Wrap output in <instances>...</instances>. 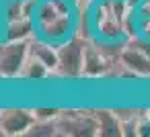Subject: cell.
I'll return each mask as SVG.
<instances>
[{
	"label": "cell",
	"mask_w": 150,
	"mask_h": 137,
	"mask_svg": "<svg viewBox=\"0 0 150 137\" xmlns=\"http://www.w3.org/2000/svg\"><path fill=\"white\" fill-rule=\"evenodd\" d=\"M140 2H144V0H127L129 6H140Z\"/></svg>",
	"instance_id": "cell-13"
},
{
	"label": "cell",
	"mask_w": 150,
	"mask_h": 137,
	"mask_svg": "<svg viewBox=\"0 0 150 137\" xmlns=\"http://www.w3.org/2000/svg\"><path fill=\"white\" fill-rule=\"evenodd\" d=\"M136 135L138 137H150V117L146 113H140L136 121Z\"/></svg>",
	"instance_id": "cell-11"
},
{
	"label": "cell",
	"mask_w": 150,
	"mask_h": 137,
	"mask_svg": "<svg viewBox=\"0 0 150 137\" xmlns=\"http://www.w3.org/2000/svg\"><path fill=\"white\" fill-rule=\"evenodd\" d=\"M113 66H115V62H111L107 57L101 43H95L93 39H86V45H84V74L82 76L99 78V76H105Z\"/></svg>",
	"instance_id": "cell-5"
},
{
	"label": "cell",
	"mask_w": 150,
	"mask_h": 137,
	"mask_svg": "<svg viewBox=\"0 0 150 137\" xmlns=\"http://www.w3.org/2000/svg\"><path fill=\"white\" fill-rule=\"evenodd\" d=\"M29 55H33L35 59H39L41 64H45L52 70V74H56L58 59H60L56 43H52V41H47V39L39 37V35H35L33 39H29Z\"/></svg>",
	"instance_id": "cell-7"
},
{
	"label": "cell",
	"mask_w": 150,
	"mask_h": 137,
	"mask_svg": "<svg viewBox=\"0 0 150 137\" xmlns=\"http://www.w3.org/2000/svg\"><path fill=\"white\" fill-rule=\"evenodd\" d=\"M99 135L103 137H115L121 135V119L115 115V110H95Z\"/></svg>",
	"instance_id": "cell-9"
},
{
	"label": "cell",
	"mask_w": 150,
	"mask_h": 137,
	"mask_svg": "<svg viewBox=\"0 0 150 137\" xmlns=\"http://www.w3.org/2000/svg\"><path fill=\"white\" fill-rule=\"evenodd\" d=\"M50 76H52V70L45 64H41L39 59H35L33 55H29L19 78H23V80H45Z\"/></svg>",
	"instance_id": "cell-10"
},
{
	"label": "cell",
	"mask_w": 150,
	"mask_h": 137,
	"mask_svg": "<svg viewBox=\"0 0 150 137\" xmlns=\"http://www.w3.org/2000/svg\"><path fill=\"white\" fill-rule=\"evenodd\" d=\"M35 29H37L35 17H23V19H15V21H6L2 41H29L35 37Z\"/></svg>",
	"instance_id": "cell-8"
},
{
	"label": "cell",
	"mask_w": 150,
	"mask_h": 137,
	"mask_svg": "<svg viewBox=\"0 0 150 137\" xmlns=\"http://www.w3.org/2000/svg\"><path fill=\"white\" fill-rule=\"evenodd\" d=\"M0 47H2V39H0Z\"/></svg>",
	"instance_id": "cell-16"
},
{
	"label": "cell",
	"mask_w": 150,
	"mask_h": 137,
	"mask_svg": "<svg viewBox=\"0 0 150 137\" xmlns=\"http://www.w3.org/2000/svg\"><path fill=\"white\" fill-rule=\"evenodd\" d=\"M119 68L134 78H150V55H146L142 49L129 45L125 41L121 53H119Z\"/></svg>",
	"instance_id": "cell-6"
},
{
	"label": "cell",
	"mask_w": 150,
	"mask_h": 137,
	"mask_svg": "<svg viewBox=\"0 0 150 137\" xmlns=\"http://www.w3.org/2000/svg\"><path fill=\"white\" fill-rule=\"evenodd\" d=\"M88 39V37H86ZM86 39L80 35H72L58 45V70L56 74L62 78H80L84 74V45Z\"/></svg>",
	"instance_id": "cell-1"
},
{
	"label": "cell",
	"mask_w": 150,
	"mask_h": 137,
	"mask_svg": "<svg viewBox=\"0 0 150 137\" xmlns=\"http://www.w3.org/2000/svg\"><path fill=\"white\" fill-rule=\"evenodd\" d=\"M29 57V41H2L0 47V78H19Z\"/></svg>",
	"instance_id": "cell-3"
},
{
	"label": "cell",
	"mask_w": 150,
	"mask_h": 137,
	"mask_svg": "<svg viewBox=\"0 0 150 137\" xmlns=\"http://www.w3.org/2000/svg\"><path fill=\"white\" fill-rule=\"evenodd\" d=\"M35 119H58L60 108H33Z\"/></svg>",
	"instance_id": "cell-12"
},
{
	"label": "cell",
	"mask_w": 150,
	"mask_h": 137,
	"mask_svg": "<svg viewBox=\"0 0 150 137\" xmlns=\"http://www.w3.org/2000/svg\"><path fill=\"white\" fill-rule=\"evenodd\" d=\"M0 137H4V133H2V127H0Z\"/></svg>",
	"instance_id": "cell-15"
},
{
	"label": "cell",
	"mask_w": 150,
	"mask_h": 137,
	"mask_svg": "<svg viewBox=\"0 0 150 137\" xmlns=\"http://www.w3.org/2000/svg\"><path fill=\"white\" fill-rule=\"evenodd\" d=\"M35 123L33 108H0V127L4 137H23L29 135L31 127Z\"/></svg>",
	"instance_id": "cell-4"
},
{
	"label": "cell",
	"mask_w": 150,
	"mask_h": 137,
	"mask_svg": "<svg viewBox=\"0 0 150 137\" xmlns=\"http://www.w3.org/2000/svg\"><path fill=\"white\" fill-rule=\"evenodd\" d=\"M58 135H99V127H97V117L95 113L88 110H60L58 119Z\"/></svg>",
	"instance_id": "cell-2"
},
{
	"label": "cell",
	"mask_w": 150,
	"mask_h": 137,
	"mask_svg": "<svg viewBox=\"0 0 150 137\" xmlns=\"http://www.w3.org/2000/svg\"><path fill=\"white\" fill-rule=\"evenodd\" d=\"M144 113H146V115H148V117H150V108H146V110H144Z\"/></svg>",
	"instance_id": "cell-14"
}]
</instances>
